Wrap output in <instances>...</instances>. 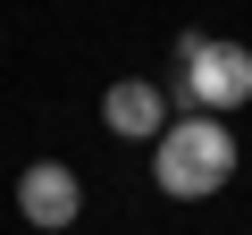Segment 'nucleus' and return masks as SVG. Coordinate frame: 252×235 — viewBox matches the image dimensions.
Instances as JSON below:
<instances>
[{
  "mask_svg": "<svg viewBox=\"0 0 252 235\" xmlns=\"http://www.w3.org/2000/svg\"><path fill=\"white\" fill-rule=\"evenodd\" d=\"M235 176V135H227V118H168V135L152 143V185L168 202H210L219 185Z\"/></svg>",
  "mask_w": 252,
  "mask_h": 235,
  "instance_id": "1",
  "label": "nucleus"
},
{
  "mask_svg": "<svg viewBox=\"0 0 252 235\" xmlns=\"http://www.w3.org/2000/svg\"><path fill=\"white\" fill-rule=\"evenodd\" d=\"M177 92L193 101V118H227L252 101V51L244 42H210V34H185L177 42Z\"/></svg>",
  "mask_w": 252,
  "mask_h": 235,
  "instance_id": "2",
  "label": "nucleus"
},
{
  "mask_svg": "<svg viewBox=\"0 0 252 235\" xmlns=\"http://www.w3.org/2000/svg\"><path fill=\"white\" fill-rule=\"evenodd\" d=\"M17 218H26V227H76V218H84L76 168H67V160H34V168L17 176Z\"/></svg>",
  "mask_w": 252,
  "mask_h": 235,
  "instance_id": "3",
  "label": "nucleus"
},
{
  "mask_svg": "<svg viewBox=\"0 0 252 235\" xmlns=\"http://www.w3.org/2000/svg\"><path fill=\"white\" fill-rule=\"evenodd\" d=\"M101 126H109L118 143H160V135H168V92L143 84V76H118V84L101 92Z\"/></svg>",
  "mask_w": 252,
  "mask_h": 235,
  "instance_id": "4",
  "label": "nucleus"
}]
</instances>
